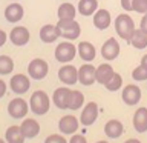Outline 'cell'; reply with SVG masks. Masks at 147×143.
<instances>
[{
  "label": "cell",
  "mask_w": 147,
  "mask_h": 143,
  "mask_svg": "<svg viewBox=\"0 0 147 143\" xmlns=\"http://www.w3.org/2000/svg\"><path fill=\"white\" fill-rule=\"evenodd\" d=\"M123 86V77L119 76L118 72H115L112 77H110V80L104 85V88L110 92H115V91H119Z\"/></svg>",
  "instance_id": "30"
},
{
  "label": "cell",
  "mask_w": 147,
  "mask_h": 143,
  "mask_svg": "<svg viewBox=\"0 0 147 143\" xmlns=\"http://www.w3.org/2000/svg\"><path fill=\"white\" fill-rule=\"evenodd\" d=\"M71 88L69 86H60L52 94V103L58 109H67L69 108V97H71Z\"/></svg>",
  "instance_id": "14"
},
{
  "label": "cell",
  "mask_w": 147,
  "mask_h": 143,
  "mask_svg": "<svg viewBox=\"0 0 147 143\" xmlns=\"http://www.w3.org/2000/svg\"><path fill=\"white\" fill-rule=\"evenodd\" d=\"M121 6H123L124 11H127V12L133 11V0H121Z\"/></svg>",
  "instance_id": "35"
},
{
  "label": "cell",
  "mask_w": 147,
  "mask_h": 143,
  "mask_svg": "<svg viewBox=\"0 0 147 143\" xmlns=\"http://www.w3.org/2000/svg\"><path fill=\"white\" fill-rule=\"evenodd\" d=\"M25 136L22 132V128L17 126V125H12L6 129L5 132V140L8 143H25Z\"/></svg>",
  "instance_id": "25"
},
{
  "label": "cell",
  "mask_w": 147,
  "mask_h": 143,
  "mask_svg": "<svg viewBox=\"0 0 147 143\" xmlns=\"http://www.w3.org/2000/svg\"><path fill=\"white\" fill-rule=\"evenodd\" d=\"M133 128L136 132H146L147 131V108H138L133 114Z\"/></svg>",
  "instance_id": "21"
},
{
  "label": "cell",
  "mask_w": 147,
  "mask_h": 143,
  "mask_svg": "<svg viewBox=\"0 0 147 143\" xmlns=\"http://www.w3.org/2000/svg\"><path fill=\"white\" fill-rule=\"evenodd\" d=\"M96 143H109V142H107V140H98Z\"/></svg>",
  "instance_id": "41"
},
{
  "label": "cell",
  "mask_w": 147,
  "mask_h": 143,
  "mask_svg": "<svg viewBox=\"0 0 147 143\" xmlns=\"http://www.w3.org/2000/svg\"><path fill=\"white\" fill-rule=\"evenodd\" d=\"M96 118H98V105L95 101L86 103V106L81 109V114H80V123L87 128L90 125H94Z\"/></svg>",
  "instance_id": "11"
},
{
  "label": "cell",
  "mask_w": 147,
  "mask_h": 143,
  "mask_svg": "<svg viewBox=\"0 0 147 143\" xmlns=\"http://www.w3.org/2000/svg\"><path fill=\"white\" fill-rule=\"evenodd\" d=\"M124 143H141V142L138 140V138H129V140H126Z\"/></svg>",
  "instance_id": "40"
},
{
  "label": "cell",
  "mask_w": 147,
  "mask_h": 143,
  "mask_svg": "<svg viewBox=\"0 0 147 143\" xmlns=\"http://www.w3.org/2000/svg\"><path fill=\"white\" fill-rule=\"evenodd\" d=\"M6 91H8V85H6V82H5L3 78H0V99H2V97H5Z\"/></svg>",
  "instance_id": "36"
},
{
  "label": "cell",
  "mask_w": 147,
  "mask_h": 143,
  "mask_svg": "<svg viewBox=\"0 0 147 143\" xmlns=\"http://www.w3.org/2000/svg\"><path fill=\"white\" fill-rule=\"evenodd\" d=\"M77 52L84 63H90L96 57V49L90 42H80L77 46Z\"/></svg>",
  "instance_id": "19"
},
{
  "label": "cell",
  "mask_w": 147,
  "mask_h": 143,
  "mask_svg": "<svg viewBox=\"0 0 147 143\" xmlns=\"http://www.w3.org/2000/svg\"><path fill=\"white\" fill-rule=\"evenodd\" d=\"M57 28H58L60 37H63L66 40H77L81 34V26L75 18H72V20H58Z\"/></svg>",
  "instance_id": "3"
},
{
  "label": "cell",
  "mask_w": 147,
  "mask_h": 143,
  "mask_svg": "<svg viewBox=\"0 0 147 143\" xmlns=\"http://www.w3.org/2000/svg\"><path fill=\"white\" fill-rule=\"evenodd\" d=\"M9 88L17 95L26 94L31 88V77L25 76V74H14L11 80H9Z\"/></svg>",
  "instance_id": "7"
},
{
  "label": "cell",
  "mask_w": 147,
  "mask_h": 143,
  "mask_svg": "<svg viewBox=\"0 0 147 143\" xmlns=\"http://www.w3.org/2000/svg\"><path fill=\"white\" fill-rule=\"evenodd\" d=\"M20 128H22L23 136H25L26 138H34L40 134V123L37 122L35 118H31V117L23 118Z\"/></svg>",
  "instance_id": "18"
},
{
  "label": "cell",
  "mask_w": 147,
  "mask_h": 143,
  "mask_svg": "<svg viewBox=\"0 0 147 143\" xmlns=\"http://www.w3.org/2000/svg\"><path fill=\"white\" fill-rule=\"evenodd\" d=\"M38 37H40V40L43 42V43H54V42H57L58 37H60L57 25H51V23L43 25L40 32H38Z\"/></svg>",
  "instance_id": "20"
},
{
  "label": "cell",
  "mask_w": 147,
  "mask_h": 143,
  "mask_svg": "<svg viewBox=\"0 0 147 143\" xmlns=\"http://www.w3.org/2000/svg\"><path fill=\"white\" fill-rule=\"evenodd\" d=\"M77 16V8L72 3H61L57 9V17L58 20H72Z\"/></svg>",
  "instance_id": "26"
},
{
  "label": "cell",
  "mask_w": 147,
  "mask_h": 143,
  "mask_svg": "<svg viewBox=\"0 0 147 143\" xmlns=\"http://www.w3.org/2000/svg\"><path fill=\"white\" fill-rule=\"evenodd\" d=\"M113 74L115 71H113V66H110V63H101L95 71V78L100 85H106Z\"/></svg>",
  "instance_id": "23"
},
{
  "label": "cell",
  "mask_w": 147,
  "mask_h": 143,
  "mask_svg": "<svg viewBox=\"0 0 147 143\" xmlns=\"http://www.w3.org/2000/svg\"><path fill=\"white\" fill-rule=\"evenodd\" d=\"M49 72V65L45 59H32L28 65V76L34 80H43Z\"/></svg>",
  "instance_id": "5"
},
{
  "label": "cell",
  "mask_w": 147,
  "mask_h": 143,
  "mask_svg": "<svg viewBox=\"0 0 147 143\" xmlns=\"http://www.w3.org/2000/svg\"><path fill=\"white\" fill-rule=\"evenodd\" d=\"M92 22H94V26L98 31L107 29V28L110 26V22H112L110 12L107 11V9H104V8H98L95 11V14L92 16Z\"/></svg>",
  "instance_id": "16"
},
{
  "label": "cell",
  "mask_w": 147,
  "mask_h": 143,
  "mask_svg": "<svg viewBox=\"0 0 147 143\" xmlns=\"http://www.w3.org/2000/svg\"><path fill=\"white\" fill-rule=\"evenodd\" d=\"M83 105H84V95H83V92L77 91V89H72L71 97H69V108L67 109L77 111V109H81Z\"/></svg>",
  "instance_id": "28"
},
{
  "label": "cell",
  "mask_w": 147,
  "mask_h": 143,
  "mask_svg": "<svg viewBox=\"0 0 147 143\" xmlns=\"http://www.w3.org/2000/svg\"><path fill=\"white\" fill-rule=\"evenodd\" d=\"M133 11L138 14L147 12V0H133Z\"/></svg>",
  "instance_id": "33"
},
{
  "label": "cell",
  "mask_w": 147,
  "mask_h": 143,
  "mask_svg": "<svg viewBox=\"0 0 147 143\" xmlns=\"http://www.w3.org/2000/svg\"><path fill=\"white\" fill-rule=\"evenodd\" d=\"M58 80L61 83H64L66 86L75 85L78 82V69L71 63H64L58 69Z\"/></svg>",
  "instance_id": "10"
},
{
  "label": "cell",
  "mask_w": 147,
  "mask_h": 143,
  "mask_svg": "<svg viewBox=\"0 0 147 143\" xmlns=\"http://www.w3.org/2000/svg\"><path fill=\"white\" fill-rule=\"evenodd\" d=\"M29 112V101L22 97H16L8 103V114L16 120H23Z\"/></svg>",
  "instance_id": "6"
},
{
  "label": "cell",
  "mask_w": 147,
  "mask_h": 143,
  "mask_svg": "<svg viewBox=\"0 0 147 143\" xmlns=\"http://www.w3.org/2000/svg\"><path fill=\"white\" fill-rule=\"evenodd\" d=\"M135 49H144L147 48V32H144L140 28V29H135V32H133L132 39L130 42H129Z\"/></svg>",
  "instance_id": "27"
},
{
  "label": "cell",
  "mask_w": 147,
  "mask_h": 143,
  "mask_svg": "<svg viewBox=\"0 0 147 143\" xmlns=\"http://www.w3.org/2000/svg\"><path fill=\"white\" fill-rule=\"evenodd\" d=\"M45 143H69L63 134H51L45 138Z\"/></svg>",
  "instance_id": "32"
},
{
  "label": "cell",
  "mask_w": 147,
  "mask_h": 143,
  "mask_svg": "<svg viewBox=\"0 0 147 143\" xmlns=\"http://www.w3.org/2000/svg\"><path fill=\"white\" fill-rule=\"evenodd\" d=\"M101 55H103L104 60L107 62H112L119 55V43L117 42L115 37H110L103 43L101 46Z\"/></svg>",
  "instance_id": "15"
},
{
  "label": "cell",
  "mask_w": 147,
  "mask_h": 143,
  "mask_svg": "<svg viewBox=\"0 0 147 143\" xmlns=\"http://www.w3.org/2000/svg\"><path fill=\"white\" fill-rule=\"evenodd\" d=\"M5 18L9 22V23H18L25 16V8L22 6L18 2H12L11 5H8L5 8Z\"/></svg>",
  "instance_id": "17"
},
{
  "label": "cell",
  "mask_w": 147,
  "mask_h": 143,
  "mask_svg": "<svg viewBox=\"0 0 147 143\" xmlns=\"http://www.w3.org/2000/svg\"><path fill=\"white\" fill-rule=\"evenodd\" d=\"M78 128H80V120L72 114L63 115L58 120V129L60 134H63V136H72L78 131Z\"/></svg>",
  "instance_id": "9"
},
{
  "label": "cell",
  "mask_w": 147,
  "mask_h": 143,
  "mask_svg": "<svg viewBox=\"0 0 147 143\" xmlns=\"http://www.w3.org/2000/svg\"><path fill=\"white\" fill-rule=\"evenodd\" d=\"M104 134L106 137L109 138H118L124 134V126L119 120H109L107 123L104 125Z\"/></svg>",
  "instance_id": "22"
},
{
  "label": "cell",
  "mask_w": 147,
  "mask_h": 143,
  "mask_svg": "<svg viewBox=\"0 0 147 143\" xmlns=\"http://www.w3.org/2000/svg\"><path fill=\"white\" fill-rule=\"evenodd\" d=\"M96 9H98V0H80L77 5V11L84 17L94 16Z\"/></svg>",
  "instance_id": "24"
},
{
  "label": "cell",
  "mask_w": 147,
  "mask_h": 143,
  "mask_svg": "<svg viewBox=\"0 0 147 143\" xmlns=\"http://www.w3.org/2000/svg\"><path fill=\"white\" fill-rule=\"evenodd\" d=\"M67 142L69 143H87V138L83 134H72Z\"/></svg>",
  "instance_id": "34"
},
{
  "label": "cell",
  "mask_w": 147,
  "mask_h": 143,
  "mask_svg": "<svg viewBox=\"0 0 147 143\" xmlns=\"http://www.w3.org/2000/svg\"><path fill=\"white\" fill-rule=\"evenodd\" d=\"M0 143H8V142L5 140V138H0Z\"/></svg>",
  "instance_id": "42"
},
{
  "label": "cell",
  "mask_w": 147,
  "mask_h": 143,
  "mask_svg": "<svg viewBox=\"0 0 147 143\" xmlns=\"http://www.w3.org/2000/svg\"><path fill=\"white\" fill-rule=\"evenodd\" d=\"M11 2H18V0H11Z\"/></svg>",
  "instance_id": "43"
},
{
  "label": "cell",
  "mask_w": 147,
  "mask_h": 143,
  "mask_svg": "<svg viewBox=\"0 0 147 143\" xmlns=\"http://www.w3.org/2000/svg\"><path fill=\"white\" fill-rule=\"evenodd\" d=\"M51 109V99L45 91H34L29 99V111H32L35 115H45Z\"/></svg>",
  "instance_id": "2"
},
{
  "label": "cell",
  "mask_w": 147,
  "mask_h": 143,
  "mask_svg": "<svg viewBox=\"0 0 147 143\" xmlns=\"http://www.w3.org/2000/svg\"><path fill=\"white\" fill-rule=\"evenodd\" d=\"M14 71V60L6 54L0 55V76H9Z\"/></svg>",
  "instance_id": "29"
},
{
  "label": "cell",
  "mask_w": 147,
  "mask_h": 143,
  "mask_svg": "<svg viewBox=\"0 0 147 143\" xmlns=\"http://www.w3.org/2000/svg\"><path fill=\"white\" fill-rule=\"evenodd\" d=\"M140 28L144 32H147V12L142 14V18H141V22H140Z\"/></svg>",
  "instance_id": "37"
},
{
  "label": "cell",
  "mask_w": 147,
  "mask_h": 143,
  "mask_svg": "<svg viewBox=\"0 0 147 143\" xmlns=\"http://www.w3.org/2000/svg\"><path fill=\"white\" fill-rule=\"evenodd\" d=\"M77 46L72 43V42H60V43L55 46V60L60 63H71L74 59L77 57Z\"/></svg>",
  "instance_id": "4"
},
{
  "label": "cell",
  "mask_w": 147,
  "mask_h": 143,
  "mask_svg": "<svg viewBox=\"0 0 147 143\" xmlns=\"http://www.w3.org/2000/svg\"><path fill=\"white\" fill-rule=\"evenodd\" d=\"M123 101L127 106H135L140 103L141 100V89L138 85H126L123 88V94H121Z\"/></svg>",
  "instance_id": "13"
},
{
  "label": "cell",
  "mask_w": 147,
  "mask_h": 143,
  "mask_svg": "<svg viewBox=\"0 0 147 143\" xmlns=\"http://www.w3.org/2000/svg\"><path fill=\"white\" fill-rule=\"evenodd\" d=\"M6 42H8V34H6L3 29H0V48H2V46L6 43Z\"/></svg>",
  "instance_id": "38"
},
{
  "label": "cell",
  "mask_w": 147,
  "mask_h": 143,
  "mask_svg": "<svg viewBox=\"0 0 147 143\" xmlns=\"http://www.w3.org/2000/svg\"><path fill=\"white\" fill-rule=\"evenodd\" d=\"M8 39H9V42H11L14 46H26L28 43H29V40H31V32H29V29H28L26 26L18 25V26H16V28L11 29Z\"/></svg>",
  "instance_id": "8"
},
{
  "label": "cell",
  "mask_w": 147,
  "mask_h": 143,
  "mask_svg": "<svg viewBox=\"0 0 147 143\" xmlns=\"http://www.w3.org/2000/svg\"><path fill=\"white\" fill-rule=\"evenodd\" d=\"M132 78L135 82H144V80H147V69L142 66V65L136 66L132 71Z\"/></svg>",
  "instance_id": "31"
},
{
  "label": "cell",
  "mask_w": 147,
  "mask_h": 143,
  "mask_svg": "<svg viewBox=\"0 0 147 143\" xmlns=\"http://www.w3.org/2000/svg\"><path fill=\"white\" fill-rule=\"evenodd\" d=\"M115 31H117L118 37H121L124 42H130L133 32H135V22H133V18L129 16L127 12L124 14H119V16L115 18Z\"/></svg>",
  "instance_id": "1"
},
{
  "label": "cell",
  "mask_w": 147,
  "mask_h": 143,
  "mask_svg": "<svg viewBox=\"0 0 147 143\" xmlns=\"http://www.w3.org/2000/svg\"><path fill=\"white\" fill-rule=\"evenodd\" d=\"M95 71L96 68L90 63H84L78 68V83H81L83 86H92L96 82L95 78Z\"/></svg>",
  "instance_id": "12"
},
{
  "label": "cell",
  "mask_w": 147,
  "mask_h": 143,
  "mask_svg": "<svg viewBox=\"0 0 147 143\" xmlns=\"http://www.w3.org/2000/svg\"><path fill=\"white\" fill-rule=\"evenodd\" d=\"M141 65H142V66H144V68L147 69V54L142 55V59H141Z\"/></svg>",
  "instance_id": "39"
}]
</instances>
